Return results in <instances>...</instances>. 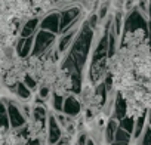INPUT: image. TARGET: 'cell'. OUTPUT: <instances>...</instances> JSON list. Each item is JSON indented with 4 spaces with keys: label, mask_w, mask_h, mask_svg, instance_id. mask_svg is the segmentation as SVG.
I'll return each mask as SVG.
<instances>
[{
    "label": "cell",
    "mask_w": 151,
    "mask_h": 145,
    "mask_svg": "<svg viewBox=\"0 0 151 145\" xmlns=\"http://www.w3.org/2000/svg\"><path fill=\"white\" fill-rule=\"evenodd\" d=\"M0 145H27V139L15 130L0 127Z\"/></svg>",
    "instance_id": "1"
}]
</instances>
